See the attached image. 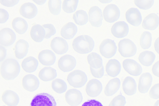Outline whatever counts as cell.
Listing matches in <instances>:
<instances>
[{
    "mask_svg": "<svg viewBox=\"0 0 159 106\" xmlns=\"http://www.w3.org/2000/svg\"><path fill=\"white\" fill-rule=\"evenodd\" d=\"M91 72L94 77L100 78L103 76L104 73V69L103 65L99 68H95L90 67Z\"/></svg>",
    "mask_w": 159,
    "mask_h": 106,
    "instance_id": "cell-43",
    "label": "cell"
},
{
    "mask_svg": "<svg viewBox=\"0 0 159 106\" xmlns=\"http://www.w3.org/2000/svg\"><path fill=\"white\" fill-rule=\"evenodd\" d=\"M159 24V17L155 13H152L147 15L143 19L142 26L144 29L153 30L158 26Z\"/></svg>",
    "mask_w": 159,
    "mask_h": 106,
    "instance_id": "cell-21",
    "label": "cell"
},
{
    "mask_svg": "<svg viewBox=\"0 0 159 106\" xmlns=\"http://www.w3.org/2000/svg\"><path fill=\"white\" fill-rule=\"evenodd\" d=\"M125 18L129 23L134 26L139 25L142 21V17L139 11L134 7L129 8L126 11Z\"/></svg>",
    "mask_w": 159,
    "mask_h": 106,
    "instance_id": "cell-17",
    "label": "cell"
},
{
    "mask_svg": "<svg viewBox=\"0 0 159 106\" xmlns=\"http://www.w3.org/2000/svg\"><path fill=\"white\" fill-rule=\"evenodd\" d=\"M152 77L149 73H145L142 74L139 79L138 90L142 93L148 92L152 82Z\"/></svg>",
    "mask_w": 159,
    "mask_h": 106,
    "instance_id": "cell-18",
    "label": "cell"
},
{
    "mask_svg": "<svg viewBox=\"0 0 159 106\" xmlns=\"http://www.w3.org/2000/svg\"><path fill=\"white\" fill-rule=\"evenodd\" d=\"M36 4L42 5L46 1V0H33Z\"/></svg>",
    "mask_w": 159,
    "mask_h": 106,
    "instance_id": "cell-50",
    "label": "cell"
},
{
    "mask_svg": "<svg viewBox=\"0 0 159 106\" xmlns=\"http://www.w3.org/2000/svg\"><path fill=\"white\" fill-rule=\"evenodd\" d=\"M30 106H57L55 99L52 95L45 93L38 94L33 98Z\"/></svg>",
    "mask_w": 159,
    "mask_h": 106,
    "instance_id": "cell-5",
    "label": "cell"
},
{
    "mask_svg": "<svg viewBox=\"0 0 159 106\" xmlns=\"http://www.w3.org/2000/svg\"><path fill=\"white\" fill-rule=\"evenodd\" d=\"M76 65L75 58L69 55H66L61 57L58 62L59 68L64 72L71 71L75 68Z\"/></svg>",
    "mask_w": 159,
    "mask_h": 106,
    "instance_id": "cell-8",
    "label": "cell"
},
{
    "mask_svg": "<svg viewBox=\"0 0 159 106\" xmlns=\"http://www.w3.org/2000/svg\"><path fill=\"white\" fill-rule=\"evenodd\" d=\"M152 71L154 75L159 77V60L156 62L153 65Z\"/></svg>",
    "mask_w": 159,
    "mask_h": 106,
    "instance_id": "cell-47",
    "label": "cell"
},
{
    "mask_svg": "<svg viewBox=\"0 0 159 106\" xmlns=\"http://www.w3.org/2000/svg\"><path fill=\"white\" fill-rule=\"evenodd\" d=\"M88 62L90 67L99 68L102 66V60L101 56L95 52H92L87 56Z\"/></svg>",
    "mask_w": 159,
    "mask_h": 106,
    "instance_id": "cell-33",
    "label": "cell"
},
{
    "mask_svg": "<svg viewBox=\"0 0 159 106\" xmlns=\"http://www.w3.org/2000/svg\"><path fill=\"white\" fill-rule=\"evenodd\" d=\"M128 24L124 21H119L112 25L111 31L112 34L117 38H122L126 36L129 32Z\"/></svg>",
    "mask_w": 159,
    "mask_h": 106,
    "instance_id": "cell-16",
    "label": "cell"
},
{
    "mask_svg": "<svg viewBox=\"0 0 159 106\" xmlns=\"http://www.w3.org/2000/svg\"><path fill=\"white\" fill-rule=\"evenodd\" d=\"M123 66L124 69L132 75L139 76L142 72V68L140 64L132 59H127L124 60Z\"/></svg>",
    "mask_w": 159,
    "mask_h": 106,
    "instance_id": "cell-10",
    "label": "cell"
},
{
    "mask_svg": "<svg viewBox=\"0 0 159 106\" xmlns=\"http://www.w3.org/2000/svg\"><path fill=\"white\" fill-rule=\"evenodd\" d=\"M122 89L124 93L127 95L135 94L137 90V84L134 79L131 77H127L122 83Z\"/></svg>",
    "mask_w": 159,
    "mask_h": 106,
    "instance_id": "cell-24",
    "label": "cell"
},
{
    "mask_svg": "<svg viewBox=\"0 0 159 106\" xmlns=\"http://www.w3.org/2000/svg\"><path fill=\"white\" fill-rule=\"evenodd\" d=\"M120 63L116 60L111 59L107 62L106 66V71L110 76L114 77L118 75L121 70Z\"/></svg>",
    "mask_w": 159,
    "mask_h": 106,
    "instance_id": "cell-25",
    "label": "cell"
},
{
    "mask_svg": "<svg viewBox=\"0 0 159 106\" xmlns=\"http://www.w3.org/2000/svg\"><path fill=\"white\" fill-rule=\"evenodd\" d=\"M135 5L139 8L143 10H147L153 5V0H135Z\"/></svg>",
    "mask_w": 159,
    "mask_h": 106,
    "instance_id": "cell-39",
    "label": "cell"
},
{
    "mask_svg": "<svg viewBox=\"0 0 159 106\" xmlns=\"http://www.w3.org/2000/svg\"><path fill=\"white\" fill-rule=\"evenodd\" d=\"M9 15L7 11L4 9H0V23H5L9 18Z\"/></svg>",
    "mask_w": 159,
    "mask_h": 106,
    "instance_id": "cell-44",
    "label": "cell"
},
{
    "mask_svg": "<svg viewBox=\"0 0 159 106\" xmlns=\"http://www.w3.org/2000/svg\"><path fill=\"white\" fill-rule=\"evenodd\" d=\"M38 59L40 62L43 65L50 66L55 63L56 57L55 54L52 51L45 50L39 53Z\"/></svg>",
    "mask_w": 159,
    "mask_h": 106,
    "instance_id": "cell-20",
    "label": "cell"
},
{
    "mask_svg": "<svg viewBox=\"0 0 159 106\" xmlns=\"http://www.w3.org/2000/svg\"><path fill=\"white\" fill-rule=\"evenodd\" d=\"M22 84L25 90L32 92L38 89L39 85V82L36 76L32 74H29L25 75L23 77Z\"/></svg>",
    "mask_w": 159,
    "mask_h": 106,
    "instance_id": "cell-14",
    "label": "cell"
},
{
    "mask_svg": "<svg viewBox=\"0 0 159 106\" xmlns=\"http://www.w3.org/2000/svg\"><path fill=\"white\" fill-rule=\"evenodd\" d=\"M117 51V46L114 41L109 39L104 40L100 44L99 51L104 57L109 58L113 57Z\"/></svg>",
    "mask_w": 159,
    "mask_h": 106,
    "instance_id": "cell-6",
    "label": "cell"
},
{
    "mask_svg": "<svg viewBox=\"0 0 159 106\" xmlns=\"http://www.w3.org/2000/svg\"><path fill=\"white\" fill-rule=\"evenodd\" d=\"M93 38L87 35H82L75 38L72 42L73 49L77 52L87 54L90 52L94 46Z\"/></svg>",
    "mask_w": 159,
    "mask_h": 106,
    "instance_id": "cell-2",
    "label": "cell"
},
{
    "mask_svg": "<svg viewBox=\"0 0 159 106\" xmlns=\"http://www.w3.org/2000/svg\"></svg>",
    "mask_w": 159,
    "mask_h": 106,
    "instance_id": "cell-52",
    "label": "cell"
},
{
    "mask_svg": "<svg viewBox=\"0 0 159 106\" xmlns=\"http://www.w3.org/2000/svg\"><path fill=\"white\" fill-rule=\"evenodd\" d=\"M50 46L56 54L61 55L66 53L68 49V45L65 40L60 37H56L51 41Z\"/></svg>",
    "mask_w": 159,
    "mask_h": 106,
    "instance_id": "cell-9",
    "label": "cell"
},
{
    "mask_svg": "<svg viewBox=\"0 0 159 106\" xmlns=\"http://www.w3.org/2000/svg\"><path fill=\"white\" fill-rule=\"evenodd\" d=\"M78 0H65L62 3V9L65 12L71 13L76 10Z\"/></svg>",
    "mask_w": 159,
    "mask_h": 106,
    "instance_id": "cell-37",
    "label": "cell"
},
{
    "mask_svg": "<svg viewBox=\"0 0 159 106\" xmlns=\"http://www.w3.org/2000/svg\"><path fill=\"white\" fill-rule=\"evenodd\" d=\"M61 7L60 0H50L48 2V7L50 12L53 15H57L60 12Z\"/></svg>",
    "mask_w": 159,
    "mask_h": 106,
    "instance_id": "cell-38",
    "label": "cell"
},
{
    "mask_svg": "<svg viewBox=\"0 0 159 106\" xmlns=\"http://www.w3.org/2000/svg\"><path fill=\"white\" fill-rule=\"evenodd\" d=\"M39 77L44 81H49L55 79L57 76L56 70L50 67H45L39 72Z\"/></svg>",
    "mask_w": 159,
    "mask_h": 106,
    "instance_id": "cell-28",
    "label": "cell"
},
{
    "mask_svg": "<svg viewBox=\"0 0 159 106\" xmlns=\"http://www.w3.org/2000/svg\"><path fill=\"white\" fill-rule=\"evenodd\" d=\"M20 67L18 62L16 60L9 58L2 63L0 68L2 77L7 80H13L19 75Z\"/></svg>",
    "mask_w": 159,
    "mask_h": 106,
    "instance_id": "cell-1",
    "label": "cell"
},
{
    "mask_svg": "<svg viewBox=\"0 0 159 106\" xmlns=\"http://www.w3.org/2000/svg\"><path fill=\"white\" fill-rule=\"evenodd\" d=\"M120 15L119 8L114 4L107 5L103 11L104 18L106 21L109 23H112L117 20Z\"/></svg>",
    "mask_w": 159,
    "mask_h": 106,
    "instance_id": "cell-7",
    "label": "cell"
},
{
    "mask_svg": "<svg viewBox=\"0 0 159 106\" xmlns=\"http://www.w3.org/2000/svg\"><path fill=\"white\" fill-rule=\"evenodd\" d=\"M77 28L73 23L70 22L64 25L61 31V36L64 38L69 39L72 38L77 32Z\"/></svg>",
    "mask_w": 159,
    "mask_h": 106,
    "instance_id": "cell-26",
    "label": "cell"
},
{
    "mask_svg": "<svg viewBox=\"0 0 159 106\" xmlns=\"http://www.w3.org/2000/svg\"><path fill=\"white\" fill-rule=\"evenodd\" d=\"M66 102L71 106H76L80 104L83 99L82 95L78 90L72 89L68 90L65 95Z\"/></svg>",
    "mask_w": 159,
    "mask_h": 106,
    "instance_id": "cell-12",
    "label": "cell"
},
{
    "mask_svg": "<svg viewBox=\"0 0 159 106\" xmlns=\"http://www.w3.org/2000/svg\"><path fill=\"white\" fill-rule=\"evenodd\" d=\"M12 26L17 33L21 34L24 33L28 27L26 20L20 17L15 18L13 20L12 22Z\"/></svg>",
    "mask_w": 159,
    "mask_h": 106,
    "instance_id": "cell-31",
    "label": "cell"
},
{
    "mask_svg": "<svg viewBox=\"0 0 159 106\" xmlns=\"http://www.w3.org/2000/svg\"><path fill=\"white\" fill-rule=\"evenodd\" d=\"M67 80L69 84L75 88H79L85 84L87 80V77L84 72L76 70L68 74Z\"/></svg>",
    "mask_w": 159,
    "mask_h": 106,
    "instance_id": "cell-3",
    "label": "cell"
},
{
    "mask_svg": "<svg viewBox=\"0 0 159 106\" xmlns=\"http://www.w3.org/2000/svg\"><path fill=\"white\" fill-rule=\"evenodd\" d=\"M30 35L31 38L35 42H40L45 37V32L43 27L39 24H35L32 27Z\"/></svg>",
    "mask_w": 159,
    "mask_h": 106,
    "instance_id": "cell-27",
    "label": "cell"
},
{
    "mask_svg": "<svg viewBox=\"0 0 159 106\" xmlns=\"http://www.w3.org/2000/svg\"><path fill=\"white\" fill-rule=\"evenodd\" d=\"M82 106H103L99 101L95 99L89 100L83 104Z\"/></svg>",
    "mask_w": 159,
    "mask_h": 106,
    "instance_id": "cell-45",
    "label": "cell"
},
{
    "mask_svg": "<svg viewBox=\"0 0 159 106\" xmlns=\"http://www.w3.org/2000/svg\"><path fill=\"white\" fill-rule=\"evenodd\" d=\"M7 52L6 49L2 45L0 46V60L2 62L6 58Z\"/></svg>",
    "mask_w": 159,
    "mask_h": 106,
    "instance_id": "cell-48",
    "label": "cell"
},
{
    "mask_svg": "<svg viewBox=\"0 0 159 106\" xmlns=\"http://www.w3.org/2000/svg\"><path fill=\"white\" fill-rule=\"evenodd\" d=\"M153 106H159V100H157L156 102Z\"/></svg>",
    "mask_w": 159,
    "mask_h": 106,
    "instance_id": "cell-51",
    "label": "cell"
},
{
    "mask_svg": "<svg viewBox=\"0 0 159 106\" xmlns=\"http://www.w3.org/2000/svg\"><path fill=\"white\" fill-rule=\"evenodd\" d=\"M29 45L25 40L20 39L16 43L15 48V54L16 57L18 59H21L27 55Z\"/></svg>",
    "mask_w": 159,
    "mask_h": 106,
    "instance_id": "cell-23",
    "label": "cell"
},
{
    "mask_svg": "<svg viewBox=\"0 0 159 106\" xmlns=\"http://www.w3.org/2000/svg\"><path fill=\"white\" fill-rule=\"evenodd\" d=\"M52 89L58 93H62L66 90V83L62 80L57 78L53 80L51 83Z\"/></svg>",
    "mask_w": 159,
    "mask_h": 106,
    "instance_id": "cell-36",
    "label": "cell"
},
{
    "mask_svg": "<svg viewBox=\"0 0 159 106\" xmlns=\"http://www.w3.org/2000/svg\"><path fill=\"white\" fill-rule=\"evenodd\" d=\"M120 84V79L115 78L111 80L107 84L104 93L107 96H110L115 94L119 90Z\"/></svg>",
    "mask_w": 159,
    "mask_h": 106,
    "instance_id": "cell-30",
    "label": "cell"
},
{
    "mask_svg": "<svg viewBox=\"0 0 159 106\" xmlns=\"http://www.w3.org/2000/svg\"><path fill=\"white\" fill-rule=\"evenodd\" d=\"M3 102L8 106H16L19 101V98L15 92L10 90L5 91L2 96Z\"/></svg>",
    "mask_w": 159,
    "mask_h": 106,
    "instance_id": "cell-22",
    "label": "cell"
},
{
    "mask_svg": "<svg viewBox=\"0 0 159 106\" xmlns=\"http://www.w3.org/2000/svg\"><path fill=\"white\" fill-rule=\"evenodd\" d=\"M118 51L123 57H128L134 55L137 51V47L133 42L127 38L121 40L118 44Z\"/></svg>",
    "mask_w": 159,
    "mask_h": 106,
    "instance_id": "cell-4",
    "label": "cell"
},
{
    "mask_svg": "<svg viewBox=\"0 0 159 106\" xmlns=\"http://www.w3.org/2000/svg\"><path fill=\"white\" fill-rule=\"evenodd\" d=\"M149 95L152 99H159V83L154 85L150 89Z\"/></svg>",
    "mask_w": 159,
    "mask_h": 106,
    "instance_id": "cell-42",
    "label": "cell"
},
{
    "mask_svg": "<svg viewBox=\"0 0 159 106\" xmlns=\"http://www.w3.org/2000/svg\"><path fill=\"white\" fill-rule=\"evenodd\" d=\"M154 46L156 51L159 54V37L156 40L154 44Z\"/></svg>",
    "mask_w": 159,
    "mask_h": 106,
    "instance_id": "cell-49",
    "label": "cell"
},
{
    "mask_svg": "<svg viewBox=\"0 0 159 106\" xmlns=\"http://www.w3.org/2000/svg\"><path fill=\"white\" fill-rule=\"evenodd\" d=\"M155 57V55L153 52L146 51L142 52L139 54V60L143 65L149 66L153 62Z\"/></svg>",
    "mask_w": 159,
    "mask_h": 106,
    "instance_id": "cell-32",
    "label": "cell"
},
{
    "mask_svg": "<svg viewBox=\"0 0 159 106\" xmlns=\"http://www.w3.org/2000/svg\"><path fill=\"white\" fill-rule=\"evenodd\" d=\"M38 65V61L32 56H29L25 58L21 63V66L23 70L29 73L34 72Z\"/></svg>",
    "mask_w": 159,
    "mask_h": 106,
    "instance_id": "cell-29",
    "label": "cell"
},
{
    "mask_svg": "<svg viewBox=\"0 0 159 106\" xmlns=\"http://www.w3.org/2000/svg\"><path fill=\"white\" fill-rule=\"evenodd\" d=\"M88 14L89 21L92 26L99 27L101 25L103 16L100 8L96 6L92 7L89 11Z\"/></svg>",
    "mask_w": 159,
    "mask_h": 106,
    "instance_id": "cell-13",
    "label": "cell"
},
{
    "mask_svg": "<svg viewBox=\"0 0 159 106\" xmlns=\"http://www.w3.org/2000/svg\"><path fill=\"white\" fill-rule=\"evenodd\" d=\"M126 103L125 98L121 95H119L114 97L108 106H124Z\"/></svg>",
    "mask_w": 159,
    "mask_h": 106,
    "instance_id": "cell-40",
    "label": "cell"
},
{
    "mask_svg": "<svg viewBox=\"0 0 159 106\" xmlns=\"http://www.w3.org/2000/svg\"><path fill=\"white\" fill-rule=\"evenodd\" d=\"M16 38L15 33L9 28H3L0 31V43L2 46H11L15 42Z\"/></svg>",
    "mask_w": 159,
    "mask_h": 106,
    "instance_id": "cell-11",
    "label": "cell"
},
{
    "mask_svg": "<svg viewBox=\"0 0 159 106\" xmlns=\"http://www.w3.org/2000/svg\"><path fill=\"white\" fill-rule=\"evenodd\" d=\"M85 90L87 94L89 96L95 97L101 93L102 90V85L98 80L92 79L88 82Z\"/></svg>",
    "mask_w": 159,
    "mask_h": 106,
    "instance_id": "cell-15",
    "label": "cell"
},
{
    "mask_svg": "<svg viewBox=\"0 0 159 106\" xmlns=\"http://www.w3.org/2000/svg\"><path fill=\"white\" fill-rule=\"evenodd\" d=\"M19 11L22 16L30 19L34 17L36 15L38 10L35 4L28 2L25 3L21 6Z\"/></svg>",
    "mask_w": 159,
    "mask_h": 106,
    "instance_id": "cell-19",
    "label": "cell"
},
{
    "mask_svg": "<svg viewBox=\"0 0 159 106\" xmlns=\"http://www.w3.org/2000/svg\"><path fill=\"white\" fill-rule=\"evenodd\" d=\"M152 42V36L148 31H144L141 34L140 38V44L141 47L144 49L149 48Z\"/></svg>",
    "mask_w": 159,
    "mask_h": 106,
    "instance_id": "cell-35",
    "label": "cell"
},
{
    "mask_svg": "<svg viewBox=\"0 0 159 106\" xmlns=\"http://www.w3.org/2000/svg\"><path fill=\"white\" fill-rule=\"evenodd\" d=\"M19 0H0V3L3 5L7 7H11L16 4Z\"/></svg>",
    "mask_w": 159,
    "mask_h": 106,
    "instance_id": "cell-46",
    "label": "cell"
},
{
    "mask_svg": "<svg viewBox=\"0 0 159 106\" xmlns=\"http://www.w3.org/2000/svg\"><path fill=\"white\" fill-rule=\"evenodd\" d=\"M42 26L45 31V35L44 38H49L51 36L55 34L56 33V29L52 24H46L43 25Z\"/></svg>",
    "mask_w": 159,
    "mask_h": 106,
    "instance_id": "cell-41",
    "label": "cell"
},
{
    "mask_svg": "<svg viewBox=\"0 0 159 106\" xmlns=\"http://www.w3.org/2000/svg\"><path fill=\"white\" fill-rule=\"evenodd\" d=\"M73 19L77 24L82 25L87 22L88 20V15L85 11L83 10H79L74 13Z\"/></svg>",
    "mask_w": 159,
    "mask_h": 106,
    "instance_id": "cell-34",
    "label": "cell"
}]
</instances>
